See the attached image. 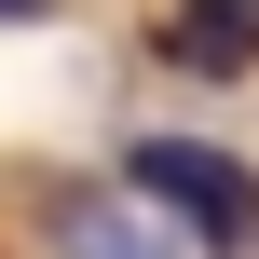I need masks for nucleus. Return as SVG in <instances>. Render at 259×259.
I'll use <instances>...</instances> for the list:
<instances>
[{
  "instance_id": "nucleus-1",
  "label": "nucleus",
  "mask_w": 259,
  "mask_h": 259,
  "mask_svg": "<svg viewBox=\"0 0 259 259\" xmlns=\"http://www.w3.org/2000/svg\"><path fill=\"white\" fill-rule=\"evenodd\" d=\"M123 191H150L191 246H219V259H246V246H259V178L232 164V150H205V137H137Z\"/></svg>"
},
{
  "instance_id": "nucleus-2",
  "label": "nucleus",
  "mask_w": 259,
  "mask_h": 259,
  "mask_svg": "<svg viewBox=\"0 0 259 259\" xmlns=\"http://www.w3.org/2000/svg\"><path fill=\"white\" fill-rule=\"evenodd\" d=\"M41 246L55 259H191V232H178L150 191H68V205L41 219Z\"/></svg>"
},
{
  "instance_id": "nucleus-4",
  "label": "nucleus",
  "mask_w": 259,
  "mask_h": 259,
  "mask_svg": "<svg viewBox=\"0 0 259 259\" xmlns=\"http://www.w3.org/2000/svg\"><path fill=\"white\" fill-rule=\"evenodd\" d=\"M27 14H55V0H0V27H27Z\"/></svg>"
},
{
  "instance_id": "nucleus-3",
  "label": "nucleus",
  "mask_w": 259,
  "mask_h": 259,
  "mask_svg": "<svg viewBox=\"0 0 259 259\" xmlns=\"http://www.w3.org/2000/svg\"><path fill=\"white\" fill-rule=\"evenodd\" d=\"M164 55H178V68H205V82H246V68H259V0H178Z\"/></svg>"
}]
</instances>
